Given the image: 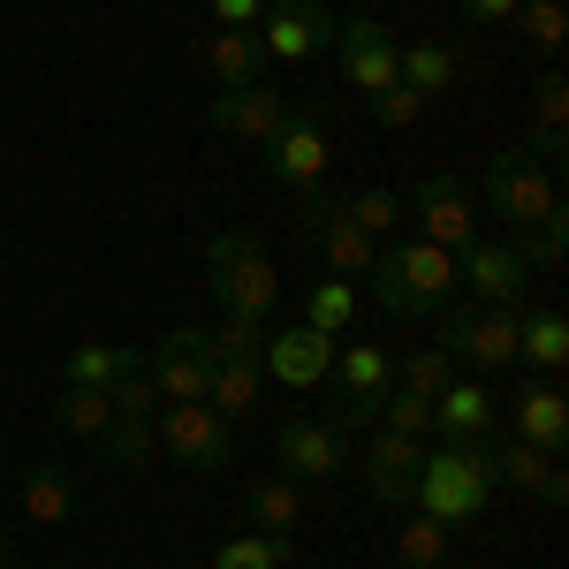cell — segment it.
Masks as SVG:
<instances>
[{
    "instance_id": "obj_22",
    "label": "cell",
    "mask_w": 569,
    "mask_h": 569,
    "mask_svg": "<svg viewBox=\"0 0 569 569\" xmlns=\"http://www.w3.org/2000/svg\"><path fill=\"white\" fill-rule=\"evenodd\" d=\"M517 365H531L539 380H555V372L569 365V319L555 305L517 311Z\"/></svg>"
},
{
    "instance_id": "obj_37",
    "label": "cell",
    "mask_w": 569,
    "mask_h": 569,
    "mask_svg": "<svg viewBox=\"0 0 569 569\" xmlns=\"http://www.w3.org/2000/svg\"><path fill=\"white\" fill-rule=\"evenodd\" d=\"M395 555H402V569H440V555H448V525H433L426 509H418V517H402Z\"/></svg>"
},
{
    "instance_id": "obj_17",
    "label": "cell",
    "mask_w": 569,
    "mask_h": 569,
    "mask_svg": "<svg viewBox=\"0 0 569 569\" xmlns=\"http://www.w3.org/2000/svg\"><path fill=\"white\" fill-rule=\"evenodd\" d=\"M525 152L539 168H562L569 160V77H562V61H547L539 84H531V144Z\"/></svg>"
},
{
    "instance_id": "obj_12",
    "label": "cell",
    "mask_w": 569,
    "mask_h": 569,
    "mask_svg": "<svg viewBox=\"0 0 569 569\" xmlns=\"http://www.w3.org/2000/svg\"><path fill=\"white\" fill-rule=\"evenodd\" d=\"M456 289H471V305H493V311H525V289H531V266L517 259V243H471L456 259Z\"/></svg>"
},
{
    "instance_id": "obj_16",
    "label": "cell",
    "mask_w": 569,
    "mask_h": 569,
    "mask_svg": "<svg viewBox=\"0 0 569 569\" xmlns=\"http://www.w3.org/2000/svg\"><path fill=\"white\" fill-rule=\"evenodd\" d=\"M418 463H426V440L372 426V440H365V493L388 501V509H410V493H418Z\"/></svg>"
},
{
    "instance_id": "obj_20",
    "label": "cell",
    "mask_w": 569,
    "mask_h": 569,
    "mask_svg": "<svg viewBox=\"0 0 569 569\" xmlns=\"http://www.w3.org/2000/svg\"><path fill=\"white\" fill-rule=\"evenodd\" d=\"M493 486H517V493L547 501V509H562V501H569L562 456H547V448H531V440H509V448H493Z\"/></svg>"
},
{
    "instance_id": "obj_40",
    "label": "cell",
    "mask_w": 569,
    "mask_h": 569,
    "mask_svg": "<svg viewBox=\"0 0 569 569\" xmlns=\"http://www.w3.org/2000/svg\"><path fill=\"white\" fill-rule=\"evenodd\" d=\"M380 426H388V433L426 440V433H433V402H426V395H410V388H388V395H380Z\"/></svg>"
},
{
    "instance_id": "obj_34",
    "label": "cell",
    "mask_w": 569,
    "mask_h": 569,
    "mask_svg": "<svg viewBox=\"0 0 569 569\" xmlns=\"http://www.w3.org/2000/svg\"><path fill=\"white\" fill-rule=\"evenodd\" d=\"M53 418H61L69 440H107V426H114V395L107 388H61Z\"/></svg>"
},
{
    "instance_id": "obj_32",
    "label": "cell",
    "mask_w": 569,
    "mask_h": 569,
    "mask_svg": "<svg viewBox=\"0 0 569 569\" xmlns=\"http://www.w3.org/2000/svg\"><path fill=\"white\" fill-rule=\"evenodd\" d=\"M137 365H144V350H130V342H84V350H69V388H122Z\"/></svg>"
},
{
    "instance_id": "obj_39",
    "label": "cell",
    "mask_w": 569,
    "mask_h": 569,
    "mask_svg": "<svg viewBox=\"0 0 569 569\" xmlns=\"http://www.w3.org/2000/svg\"><path fill=\"white\" fill-rule=\"evenodd\" d=\"M456 372H463V365H456V357H448V350L433 342V350H410V357H402V372H395V388H410V395H426V402H433V395L448 388Z\"/></svg>"
},
{
    "instance_id": "obj_7",
    "label": "cell",
    "mask_w": 569,
    "mask_h": 569,
    "mask_svg": "<svg viewBox=\"0 0 569 569\" xmlns=\"http://www.w3.org/2000/svg\"><path fill=\"white\" fill-rule=\"evenodd\" d=\"M327 168H335V137H327V122H319L311 107H289L281 130L266 137V176L289 182V190L305 198V190L327 182Z\"/></svg>"
},
{
    "instance_id": "obj_8",
    "label": "cell",
    "mask_w": 569,
    "mask_h": 569,
    "mask_svg": "<svg viewBox=\"0 0 569 569\" xmlns=\"http://www.w3.org/2000/svg\"><path fill=\"white\" fill-rule=\"evenodd\" d=\"M410 228H418L426 243H440V251L463 259V251L479 243V198H471V182L448 176V168L426 176V182H418V198H410Z\"/></svg>"
},
{
    "instance_id": "obj_29",
    "label": "cell",
    "mask_w": 569,
    "mask_h": 569,
    "mask_svg": "<svg viewBox=\"0 0 569 569\" xmlns=\"http://www.w3.org/2000/svg\"><path fill=\"white\" fill-rule=\"evenodd\" d=\"M311 236H319V259H327V273H342V281H365V273H372V259H380V243H372L365 228H350L342 213H327Z\"/></svg>"
},
{
    "instance_id": "obj_36",
    "label": "cell",
    "mask_w": 569,
    "mask_h": 569,
    "mask_svg": "<svg viewBox=\"0 0 569 569\" xmlns=\"http://www.w3.org/2000/svg\"><path fill=\"white\" fill-rule=\"evenodd\" d=\"M206 350H213V357H251V365H259L266 319H251V311H220L213 327H206Z\"/></svg>"
},
{
    "instance_id": "obj_15",
    "label": "cell",
    "mask_w": 569,
    "mask_h": 569,
    "mask_svg": "<svg viewBox=\"0 0 569 569\" xmlns=\"http://www.w3.org/2000/svg\"><path fill=\"white\" fill-rule=\"evenodd\" d=\"M335 46H342V77H350L365 99H380L388 84H402V77H395L402 39H395L380 16H350V23H335Z\"/></svg>"
},
{
    "instance_id": "obj_11",
    "label": "cell",
    "mask_w": 569,
    "mask_h": 569,
    "mask_svg": "<svg viewBox=\"0 0 569 569\" xmlns=\"http://www.w3.org/2000/svg\"><path fill=\"white\" fill-rule=\"evenodd\" d=\"M259 46H266V61H289V69H297L319 46H335V8H327V0H266Z\"/></svg>"
},
{
    "instance_id": "obj_9",
    "label": "cell",
    "mask_w": 569,
    "mask_h": 569,
    "mask_svg": "<svg viewBox=\"0 0 569 569\" xmlns=\"http://www.w3.org/2000/svg\"><path fill=\"white\" fill-rule=\"evenodd\" d=\"M144 380H152L160 402H206V380H213L206 327H168V335L144 350Z\"/></svg>"
},
{
    "instance_id": "obj_31",
    "label": "cell",
    "mask_w": 569,
    "mask_h": 569,
    "mask_svg": "<svg viewBox=\"0 0 569 569\" xmlns=\"http://www.w3.org/2000/svg\"><path fill=\"white\" fill-rule=\"evenodd\" d=\"M243 509H251V531H266V539H289V531L305 525V486H297V479H259Z\"/></svg>"
},
{
    "instance_id": "obj_28",
    "label": "cell",
    "mask_w": 569,
    "mask_h": 569,
    "mask_svg": "<svg viewBox=\"0 0 569 569\" xmlns=\"http://www.w3.org/2000/svg\"><path fill=\"white\" fill-rule=\"evenodd\" d=\"M266 395V372L251 365V357H213V380H206V402H213L220 418L236 426V418H251Z\"/></svg>"
},
{
    "instance_id": "obj_2",
    "label": "cell",
    "mask_w": 569,
    "mask_h": 569,
    "mask_svg": "<svg viewBox=\"0 0 569 569\" xmlns=\"http://www.w3.org/2000/svg\"><path fill=\"white\" fill-rule=\"evenodd\" d=\"M501 486H493V448L486 440H440V448H426V463H418V509L433 517V525H479L486 501H493Z\"/></svg>"
},
{
    "instance_id": "obj_4",
    "label": "cell",
    "mask_w": 569,
    "mask_h": 569,
    "mask_svg": "<svg viewBox=\"0 0 569 569\" xmlns=\"http://www.w3.org/2000/svg\"><path fill=\"white\" fill-rule=\"evenodd\" d=\"M486 206H493V220L501 228H539L547 213H562V190H555V168H539L525 144L517 152H493L486 160Z\"/></svg>"
},
{
    "instance_id": "obj_44",
    "label": "cell",
    "mask_w": 569,
    "mask_h": 569,
    "mask_svg": "<svg viewBox=\"0 0 569 569\" xmlns=\"http://www.w3.org/2000/svg\"><path fill=\"white\" fill-rule=\"evenodd\" d=\"M0 569H16V562H8V547H0Z\"/></svg>"
},
{
    "instance_id": "obj_30",
    "label": "cell",
    "mask_w": 569,
    "mask_h": 569,
    "mask_svg": "<svg viewBox=\"0 0 569 569\" xmlns=\"http://www.w3.org/2000/svg\"><path fill=\"white\" fill-rule=\"evenodd\" d=\"M357 311H365V297H357V281H342V273H327V281H311L305 289V327L311 335H350L357 327Z\"/></svg>"
},
{
    "instance_id": "obj_42",
    "label": "cell",
    "mask_w": 569,
    "mask_h": 569,
    "mask_svg": "<svg viewBox=\"0 0 569 569\" xmlns=\"http://www.w3.org/2000/svg\"><path fill=\"white\" fill-rule=\"evenodd\" d=\"M206 8H213L220 31H259V16H266V0H206Z\"/></svg>"
},
{
    "instance_id": "obj_6",
    "label": "cell",
    "mask_w": 569,
    "mask_h": 569,
    "mask_svg": "<svg viewBox=\"0 0 569 569\" xmlns=\"http://www.w3.org/2000/svg\"><path fill=\"white\" fill-rule=\"evenodd\" d=\"M440 350L471 372H501L517 365V311L493 305H440Z\"/></svg>"
},
{
    "instance_id": "obj_38",
    "label": "cell",
    "mask_w": 569,
    "mask_h": 569,
    "mask_svg": "<svg viewBox=\"0 0 569 569\" xmlns=\"http://www.w3.org/2000/svg\"><path fill=\"white\" fill-rule=\"evenodd\" d=\"M509 243H517V259H525L531 273H555V266H562V251H569V213H547L539 228L509 236Z\"/></svg>"
},
{
    "instance_id": "obj_26",
    "label": "cell",
    "mask_w": 569,
    "mask_h": 569,
    "mask_svg": "<svg viewBox=\"0 0 569 569\" xmlns=\"http://www.w3.org/2000/svg\"><path fill=\"white\" fill-rule=\"evenodd\" d=\"M395 77L418 91V99H440V91L463 77V53H456L448 39H410L402 53H395Z\"/></svg>"
},
{
    "instance_id": "obj_5",
    "label": "cell",
    "mask_w": 569,
    "mask_h": 569,
    "mask_svg": "<svg viewBox=\"0 0 569 569\" xmlns=\"http://www.w3.org/2000/svg\"><path fill=\"white\" fill-rule=\"evenodd\" d=\"M152 433H160V448L176 456L182 471H228L236 463V426L220 418L213 402H168V410H152Z\"/></svg>"
},
{
    "instance_id": "obj_13",
    "label": "cell",
    "mask_w": 569,
    "mask_h": 569,
    "mask_svg": "<svg viewBox=\"0 0 569 569\" xmlns=\"http://www.w3.org/2000/svg\"><path fill=\"white\" fill-rule=\"evenodd\" d=\"M342 456H350V440L335 433L327 418H289V426L273 433V463H281V479H297V486L342 479Z\"/></svg>"
},
{
    "instance_id": "obj_18",
    "label": "cell",
    "mask_w": 569,
    "mask_h": 569,
    "mask_svg": "<svg viewBox=\"0 0 569 569\" xmlns=\"http://www.w3.org/2000/svg\"><path fill=\"white\" fill-rule=\"evenodd\" d=\"M281 114H289V99L266 84H236V91H213V107H206V122L220 137H243V144H266V137L281 130Z\"/></svg>"
},
{
    "instance_id": "obj_33",
    "label": "cell",
    "mask_w": 569,
    "mask_h": 569,
    "mask_svg": "<svg viewBox=\"0 0 569 569\" xmlns=\"http://www.w3.org/2000/svg\"><path fill=\"white\" fill-rule=\"evenodd\" d=\"M517 39H525V53H539V61H562L569 46V8L562 0H517Z\"/></svg>"
},
{
    "instance_id": "obj_1",
    "label": "cell",
    "mask_w": 569,
    "mask_h": 569,
    "mask_svg": "<svg viewBox=\"0 0 569 569\" xmlns=\"http://www.w3.org/2000/svg\"><path fill=\"white\" fill-rule=\"evenodd\" d=\"M365 281L388 319H433L440 305H456V251H440L426 236H388Z\"/></svg>"
},
{
    "instance_id": "obj_25",
    "label": "cell",
    "mask_w": 569,
    "mask_h": 569,
    "mask_svg": "<svg viewBox=\"0 0 569 569\" xmlns=\"http://www.w3.org/2000/svg\"><path fill=\"white\" fill-rule=\"evenodd\" d=\"M198 61H206V77H213L220 91H236V84H266V46H259V31H213Z\"/></svg>"
},
{
    "instance_id": "obj_23",
    "label": "cell",
    "mask_w": 569,
    "mask_h": 569,
    "mask_svg": "<svg viewBox=\"0 0 569 569\" xmlns=\"http://www.w3.org/2000/svg\"><path fill=\"white\" fill-rule=\"evenodd\" d=\"M23 517H31V525H69V517H77V463H61V456H53V463H31V471H23Z\"/></svg>"
},
{
    "instance_id": "obj_27",
    "label": "cell",
    "mask_w": 569,
    "mask_h": 569,
    "mask_svg": "<svg viewBox=\"0 0 569 569\" xmlns=\"http://www.w3.org/2000/svg\"><path fill=\"white\" fill-rule=\"evenodd\" d=\"M335 213L350 220V228H365L372 243H388V236H402L410 206H402V190H388V182H357L350 198H335Z\"/></svg>"
},
{
    "instance_id": "obj_21",
    "label": "cell",
    "mask_w": 569,
    "mask_h": 569,
    "mask_svg": "<svg viewBox=\"0 0 569 569\" xmlns=\"http://www.w3.org/2000/svg\"><path fill=\"white\" fill-rule=\"evenodd\" d=\"M509 410H517V440L547 448V456H562V440H569V395L555 388V380H525Z\"/></svg>"
},
{
    "instance_id": "obj_24",
    "label": "cell",
    "mask_w": 569,
    "mask_h": 569,
    "mask_svg": "<svg viewBox=\"0 0 569 569\" xmlns=\"http://www.w3.org/2000/svg\"><path fill=\"white\" fill-rule=\"evenodd\" d=\"M327 380H342V402H380L395 388V357L380 342H335V372Z\"/></svg>"
},
{
    "instance_id": "obj_35",
    "label": "cell",
    "mask_w": 569,
    "mask_h": 569,
    "mask_svg": "<svg viewBox=\"0 0 569 569\" xmlns=\"http://www.w3.org/2000/svg\"><path fill=\"white\" fill-rule=\"evenodd\" d=\"M297 555V539H266V531H236V539H220L213 569H281Z\"/></svg>"
},
{
    "instance_id": "obj_10",
    "label": "cell",
    "mask_w": 569,
    "mask_h": 569,
    "mask_svg": "<svg viewBox=\"0 0 569 569\" xmlns=\"http://www.w3.org/2000/svg\"><path fill=\"white\" fill-rule=\"evenodd\" d=\"M107 395H114V426H107V440H99V463H107V471H144V456L160 448V433H152L160 395H152V380H144V365Z\"/></svg>"
},
{
    "instance_id": "obj_43",
    "label": "cell",
    "mask_w": 569,
    "mask_h": 569,
    "mask_svg": "<svg viewBox=\"0 0 569 569\" xmlns=\"http://www.w3.org/2000/svg\"><path fill=\"white\" fill-rule=\"evenodd\" d=\"M456 8H463L471 23H509V16H517V0H456Z\"/></svg>"
},
{
    "instance_id": "obj_14",
    "label": "cell",
    "mask_w": 569,
    "mask_h": 569,
    "mask_svg": "<svg viewBox=\"0 0 569 569\" xmlns=\"http://www.w3.org/2000/svg\"><path fill=\"white\" fill-rule=\"evenodd\" d=\"M259 372L266 380H281V388H319L327 372H335V335H311L305 319L297 327H266V350H259Z\"/></svg>"
},
{
    "instance_id": "obj_41",
    "label": "cell",
    "mask_w": 569,
    "mask_h": 569,
    "mask_svg": "<svg viewBox=\"0 0 569 569\" xmlns=\"http://www.w3.org/2000/svg\"><path fill=\"white\" fill-rule=\"evenodd\" d=\"M426 107H433V99H418L410 84H388L380 99H372V122H380V130H410V122H418Z\"/></svg>"
},
{
    "instance_id": "obj_3",
    "label": "cell",
    "mask_w": 569,
    "mask_h": 569,
    "mask_svg": "<svg viewBox=\"0 0 569 569\" xmlns=\"http://www.w3.org/2000/svg\"><path fill=\"white\" fill-rule=\"evenodd\" d=\"M206 281H213L220 311H251V319L281 311V273H273V259H266V243L251 228H220L206 243Z\"/></svg>"
},
{
    "instance_id": "obj_19",
    "label": "cell",
    "mask_w": 569,
    "mask_h": 569,
    "mask_svg": "<svg viewBox=\"0 0 569 569\" xmlns=\"http://www.w3.org/2000/svg\"><path fill=\"white\" fill-rule=\"evenodd\" d=\"M493 426H501V402H493V388L486 380H448V388L433 395V433L440 440H493Z\"/></svg>"
}]
</instances>
